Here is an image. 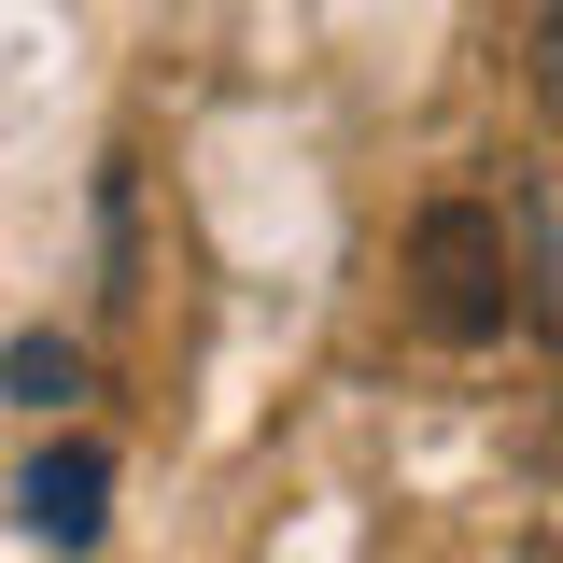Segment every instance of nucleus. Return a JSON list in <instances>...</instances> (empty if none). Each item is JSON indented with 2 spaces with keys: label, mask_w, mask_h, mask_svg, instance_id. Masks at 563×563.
I'll return each mask as SVG.
<instances>
[{
  "label": "nucleus",
  "mask_w": 563,
  "mask_h": 563,
  "mask_svg": "<svg viewBox=\"0 0 563 563\" xmlns=\"http://www.w3.org/2000/svg\"><path fill=\"white\" fill-rule=\"evenodd\" d=\"M409 310L437 339H507L521 324V240H507V211H479V198L409 211Z\"/></svg>",
  "instance_id": "f257e3e1"
},
{
  "label": "nucleus",
  "mask_w": 563,
  "mask_h": 563,
  "mask_svg": "<svg viewBox=\"0 0 563 563\" xmlns=\"http://www.w3.org/2000/svg\"><path fill=\"white\" fill-rule=\"evenodd\" d=\"M99 493H113V451H85V437H70V451H43V465L14 479V507H29V536L85 550V536H99Z\"/></svg>",
  "instance_id": "f03ea898"
},
{
  "label": "nucleus",
  "mask_w": 563,
  "mask_h": 563,
  "mask_svg": "<svg viewBox=\"0 0 563 563\" xmlns=\"http://www.w3.org/2000/svg\"><path fill=\"white\" fill-rule=\"evenodd\" d=\"M0 395H29V409H70V395H85V352H70V339H14V352H0Z\"/></svg>",
  "instance_id": "7ed1b4c3"
},
{
  "label": "nucleus",
  "mask_w": 563,
  "mask_h": 563,
  "mask_svg": "<svg viewBox=\"0 0 563 563\" xmlns=\"http://www.w3.org/2000/svg\"><path fill=\"white\" fill-rule=\"evenodd\" d=\"M521 85H536V113H550V141H563V0L536 14V43H521Z\"/></svg>",
  "instance_id": "20e7f679"
}]
</instances>
